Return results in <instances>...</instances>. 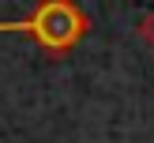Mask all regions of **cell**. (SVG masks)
I'll list each match as a JSON object with an SVG mask.
<instances>
[{"label": "cell", "instance_id": "1", "mask_svg": "<svg viewBox=\"0 0 154 143\" xmlns=\"http://www.w3.org/2000/svg\"><path fill=\"white\" fill-rule=\"evenodd\" d=\"M0 34H26L42 53L64 57L90 34V15L75 0H38L23 19H0Z\"/></svg>", "mask_w": 154, "mask_h": 143}, {"label": "cell", "instance_id": "2", "mask_svg": "<svg viewBox=\"0 0 154 143\" xmlns=\"http://www.w3.org/2000/svg\"><path fill=\"white\" fill-rule=\"evenodd\" d=\"M139 38H143V42H147L150 49H154V8H150V11L139 19Z\"/></svg>", "mask_w": 154, "mask_h": 143}]
</instances>
